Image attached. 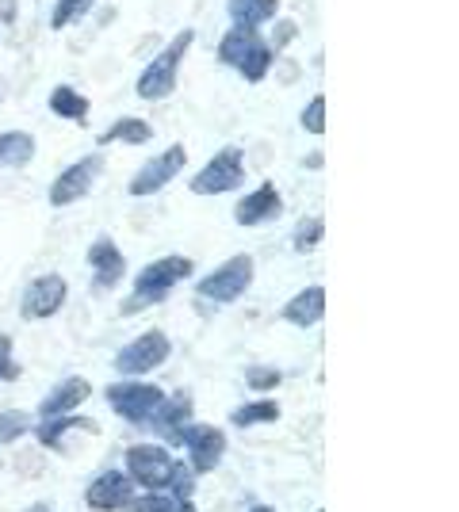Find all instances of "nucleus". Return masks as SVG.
Wrapping results in <instances>:
<instances>
[{"label":"nucleus","instance_id":"32","mask_svg":"<svg viewBox=\"0 0 459 512\" xmlns=\"http://www.w3.org/2000/svg\"><path fill=\"white\" fill-rule=\"evenodd\" d=\"M295 35H299V27H295V23H280V27H276V35H272V39H268V46H272V54H276V50H280V46H287V43H291V39H295Z\"/></svg>","mask_w":459,"mask_h":512},{"label":"nucleus","instance_id":"29","mask_svg":"<svg viewBox=\"0 0 459 512\" xmlns=\"http://www.w3.org/2000/svg\"><path fill=\"white\" fill-rule=\"evenodd\" d=\"M188 493H192V467L173 463V474H169V497H173V501H188Z\"/></svg>","mask_w":459,"mask_h":512},{"label":"nucleus","instance_id":"6","mask_svg":"<svg viewBox=\"0 0 459 512\" xmlns=\"http://www.w3.org/2000/svg\"><path fill=\"white\" fill-rule=\"evenodd\" d=\"M173 444L188 448V467H192V474H211L222 463V455H226V436L215 425H184L176 432Z\"/></svg>","mask_w":459,"mask_h":512},{"label":"nucleus","instance_id":"14","mask_svg":"<svg viewBox=\"0 0 459 512\" xmlns=\"http://www.w3.org/2000/svg\"><path fill=\"white\" fill-rule=\"evenodd\" d=\"M280 211H284V203H280L276 184H261L257 192L241 195L234 218H238V226H249V230H253V226H264V222L280 218Z\"/></svg>","mask_w":459,"mask_h":512},{"label":"nucleus","instance_id":"9","mask_svg":"<svg viewBox=\"0 0 459 512\" xmlns=\"http://www.w3.org/2000/svg\"><path fill=\"white\" fill-rule=\"evenodd\" d=\"M169 474H173V455L157 444H138L127 451V478L146 486V490H161L169 486Z\"/></svg>","mask_w":459,"mask_h":512},{"label":"nucleus","instance_id":"33","mask_svg":"<svg viewBox=\"0 0 459 512\" xmlns=\"http://www.w3.org/2000/svg\"><path fill=\"white\" fill-rule=\"evenodd\" d=\"M0 20L8 23V27L16 23V0H0Z\"/></svg>","mask_w":459,"mask_h":512},{"label":"nucleus","instance_id":"11","mask_svg":"<svg viewBox=\"0 0 459 512\" xmlns=\"http://www.w3.org/2000/svg\"><path fill=\"white\" fill-rule=\"evenodd\" d=\"M66 295H69V283L62 276H39L31 279V287L23 291V302H20V314L27 321H43V318H54L62 306H66Z\"/></svg>","mask_w":459,"mask_h":512},{"label":"nucleus","instance_id":"16","mask_svg":"<svg viewBox=\"0 0 459 512\" xmlns=\"http://www.w3.org/2000/svg\"><path fill=\"white\" fill-rule=\"evenodd\" d=\"M88 394H92L88 379H66V383H58L43 398V406H39V417H43V421H54V417H69V413H77V409L85 406Z\"/></svg>","mask_w":459,"mask_h":512},{"label":"nucleus","instance_id":"35","mask_svg":"<svg viewBox=\"0 0 459 512\" xmlns=\"http://www.w3.org/2000/svg\"><path fill=\"white\" fill-rule=\"evenodd\" d=\"M27 512H54V509H50V505H31Z\"/></svg>","mask_w":459,"mask_h":512},{"label":"nucleus","instance_id":"12","mask_svg":"<svg viewBox=\"0 0 459 512\" xmlns=\"http://www.w3.org/2000/svg\"><path fill=\"white\" fill-rule=\"evenodd\" d=\"M96 176H100V157L88 153V157H81L77 165H69V169L54 180L50 203H54V207H69V203L85 199V195L92 192V184H96Z\"/></svg>","mask_w":459,"mask_h":512},{"label":"nucleus","instance_id":"23","mask_svg":"<svg viewBox=\"0 0 459 512\" xmlns=\"http://www.w3.org/2000/svg\"><path fill=\"white\" fill-rule=\"evenodd\" d=\"M230 421L238 428H253V425H272L280 421V406L272 398H261V402H249V406H238L230 413Z\"/></svg>","mask_w":459,"mask_h":512},{"label":"nucleus","instance_id":"8","mask_svg":"<svg viewBox=\"0 0 459 512\" xmlns=\"http://www.w3.org/2000/svg\"><path fill=\"white\" fill-rule=\"evenodd\" d=\"M169 352H173L169 337L150 329V333H142L138 341H131L115 356V371L127 375V379H138V375H146V371H157L161 363L169 360Z\"/></svg>","mask_w":459,"mask_h":512},{"label":"nucleus","instance_id":"27","mask_svg":"<svg viewBox=\"0 0 459 512\" xmlns=\"http://www.w3.org/2000/svg\"><path fill=\"white\" fill-rule=\"evenodd\" d=\"M127 512H176V501L165 493H146L138 501H127Z\"/></svg>","mask_w":459,"mask_h":512},{"label":"nucleus","instance_id":"22","mask_svg":"<svg viewBox=\"0 0 459 512\" xmlns=\"http://www.w3.org/2000/svg\"><path fill=\"white\" fill-rule=\"evenodd\" d=\"M50 111L58 119H73V123H88V100L69 85H58L50 92Z\"/></svg>","mask_w":459,"mask_h":512},{"label":"nucleus","instance_id":"36","mask_svg":"<svg viewBox=\"0 0 459 512\" xmlns=\"http://www.w3.org/2000/svg\"><path fill=\"white\" fill-rule=\"evenodd\" d=\"M253 512H276V509H264V505H257V509H253Z\"/></svg>","mask_w":459,"mask_h":512},{"label":"nucleus","instance_id":"17","mask_svg":"<svg viewBox=\"0 0 459 512\" xmlns=\"http://www.w3.org/2000/svg\"><path fill=\"white\" fill-rule=\"evenodd\" d=\"M322 314H326V291H322V287H303V291L284 306V321L299 325V329L318 325Z\"/></svg>","mask_w":459,"mask_h":512},{"label":"nucleus","instance_id":"13","mask_svg":"<svg viewBox=\"0 0 459 512\" xmlns=\"http://www.w3.org/2000/svg\"><path fill=\"white\" fill-rule=\"evenodd\" d=\"M88 509L96 512H115V509H127V501H134V482L123 474V470H108L100 474L85 493Z\"/></svg>","mask_w":459,"mask_h":512},{"label":"nucleus","instance_id":"24","mask_svg":"<svg viewBox=\"0 0 459 512\" xmlns=\"http://www.w3.org/2000/svg\"><path fill=\"white\" fill-rule=\"evenodd\" d=\"M27 428H31V417H27V413H16V409L0 413V448L12 444V440H20Z\"/></svg>","mask_w":459,"mask_h":512},{"label":"nucleus","instance_id":"5","mask_svg":"<svg viewBox=\"0 0 459 512\" xmlns=\"http://www.w3.org/2000/svg\"><path fill=\"white\" fill-rule=\"evenodd\" d=\"M241 180H245V153L238 146H226V150H219L199 169V176H192V192L226 195L234 192V188H241Z\"/></svg>","mask_w":459,"mask_h":512},{"label":"nucleus","instance_id":"18","mask_svg":"<svg viewBox=\"0 0 459 512\" xmlns=\"http://www.w3.org/2000/svg\"><path fill=\"white\" fill-rule=\"evenodd\" d=\"M226 12H230L234 27H245V31H261L264 23L276 20V12H280V0H230V4H226Z\"/></svg>","mask_w":459,"mask_h":512},{"label":"nucleus","instance_id":"10","mask_svg":"<svg viewBox=\"0 0 459 512\" xmlns=\"http://www.w3.org/2000/svg\"><path fill=\"white\" fill-rule=\"evenodd\" d=\"M184 165H188V150H184V146H169L165 153H157L153 161H146L142 169L134 172L131 195H134V199H142V195L161 192L169 180H176V176H180V169H184Z\"/></svg>","mask_w":459,"mask_h":512},{"label":"nucleus","instance_id":"3","mask_svg":"<svg viewBox=\"0 0 459 512\" xmlns=\"http://www.w3.org/2000/svg\"><path fill=\"white\" fill-rule=\"evenodd\" d=\"M196 39V31L192 27H184L180 35H176L173 43L165 46L157 58H153L142 73H138V96L142 100H165V96H173L176 88V73H180V62H184V54H188V46Z\"/></svg>","mask_w":459,"mask_h":512},{"label":"nucleus","instance_id":"28","mask_svg":"<svg viewBox=\"0 0 459 512\" xmlns=\"http://www.w3.org/2000/svg\"><path fill=\"white\" fill-rule=\"evenodd\" d=\"M318 241H322V218H303L299 230H295V249L306 253V249H314Z\"/></svg>","mask_w":459,"mask_h":512},{"label":"nucleus","instance_id":"1","mask_svg":"<svg viewBox=\"0 0 459 512\" xmlns=\"http://www.w3.org/2000/svg\"><path fill=\"white\" fill-rule=\"evenodd\" d=\"M188 276H192V260L188 256H161V260L146 264L138 272V279H134L131 299L123 302V314H134V310H146V306L165 302L176 283Z\"/></svg>","mask_w":459,"mask_h":512},{"label":"nucleus","instance_id":"31","mask_svg":"<svg viewBox=\"0 0 459 512\" xmlns=\"http://www.w3.org/2000/svg\"><path fill=\"white\" fill-rule=\"evenodd\" d=\"M12 375H16V367H12V341L0 333V383L12 379Z\"/></svg>","mask_w":459,"mask_h":512},{"label":"nucleus","instance_id":"21","mask_svg":"<svg viewBox=\"0 0 459 512\" xmlns=\"http://www.w3.org/2000/svg\"><path fill=\"white\" fill-rule=\"evenodd\" d=\"M153 138V127L146 119H115L104 134H100V146H115V142H123V146H142V142H150Z\"/></svg>","mask_w":459,"mask_h":512},{"label":"nucleus","instance_id":"19","mask_svg":"<svg viewBox=\"0 0 459 512\" xmlns=\"http://www.w3.org/2000/svg\"><path fill=\"white\" fill-rule=\"evenodd\" d=\"M35 157V138L27 130H4L0 134V169H20Z\"/></svg>","mask_w":459,"mask_h":512},{"label":"nucleus","instance_id":"20","mask_svg":"<svg viewBox=\"0 0 459 512\" xmlns=\"http://www.w3.org/2000/svg\"><path fill=\"white\" fill-rule=\"evenodd\" d=\"M188 413H192V398H188V394H176V398H169V402L157 406V413H153L150 421L157 425V432H165L169 444H173L176 432H180L184 421H188Z\"/></svg>","mask_w":459,"mask_h":512},{"label":"nucleus","instance_id":"4","mask_svg":"<svg viewBox=\"0 0 459 512\" xmlns=\"http://www.w3.org/2000/svg\"><path fill=\"white\" fill-rule=\"evenodd\" d=\"M253 287V260L241 253V256H230L226 264H219L211 276L199 279V295L211 302H222V306H230V302H238L245 291Z\"/></svg>","mask_w":459,"mask_h":512},{"label":"nucleus","instance_id":"15","mask_svg":"<svg viewBox=\"0 0 459 512\" xmlns=\"http://www.w3.org/2000/svg\"><path fill=\"white\" fill-rule=\"evenodd\" d=\"M88 264H92V287H115L123 272H127V260L119 253V245L111 237H96L92 249H88Z\"/></svg>","mask_w":459,"mask_h":512},{"label":"nucleus","instance_id":"26","mask_svg":"<svg viewBox=\"0 0 459 512\" xmlns=\"http://www.w3.org/2000/svg\"><path fill=\"white\" fill-rule=\"evenodd\" d=\"M303 127H306V134H322V130H326V96H314V100L303 107Z\"/></svg>","mask_w":459,"mask_h":512},{"label":"nucleus","instance_id":"2","mask_svg":"<svg viewBox=\"0 0 459 512\" xmlns=\"http://www.w3.org/2000/svg\"><path fill=\"white\" fill-rule=\"evenodd\" d=\"M219 62L234 65L249 85H261L272 69V46L264 43L257 31H245V27H230L219 43Z\"/></svg>","mask_w":459,"mask_h":512},{"label":"nucleus","instance_id":"30","mask_svg":"<svg viewBox=\"0 0 459 512\" xmlns=\"http://www.w3.org/2000/svg\"><path fill=\"white\" fill-rule=\"evenodd\" d=\"M280 379H284V375H280L276 367H249V371H245V383L253 386V390H272V386H280Z\"/></svg>","mask_w":459,"mask_h":512},{"label":"nucleus","instance_id":"7","mask_svg":"<svg viewBox=\"0 0 459 512\" xmlns=\"http://www.w3.org/2000/svg\"><path fill=\"white\" fill-rule=\"evenodd\" d=\"M108 402L127 421H150L157 406L165 402V390L153 383H138V379H123V383L108 386Z\"/></svg>","mask_w":459,"mask_h":512},{"label":"nucleus","instance_id":"25","mask_svg":"<svg viewBox=\"0 0 459 512\" xmlns=\"http://www.w3.org/2000/svg\"><path fill=\"white\" fill-rule=\"evenodd\" d=\"M88 4H92V0H58V4H54V16H50V27L62 31L66 23H73L81 12H85Z\"/></svg>","mask_w":459,"mask_h":512},{"label":"nucleus","instance_id":"34","mask_svg":"<svg viewBox=\"0 0 459 512\" xmlns=\"http://www.w3.org/2000/svg\"><path fill=\"white\" fill-rule=\"evenodd\" d=\"M176 512H196V505L192 501H176Z\"/></svg>","mask_w":459,"mask_h":512}]
</instances>
